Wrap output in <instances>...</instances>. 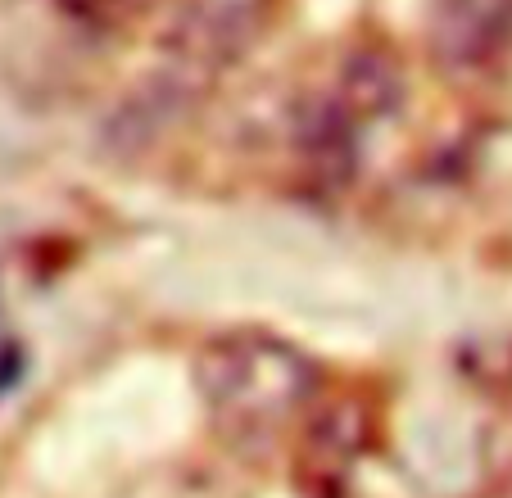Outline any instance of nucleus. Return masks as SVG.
Here are the masks:
<instances>
[{
	"mask_svg": "<svg viewBox=\"0 0 512 498\" xmlns=\"http://www.w3.org/2000/svg\"><path fill=\"white\" fill-rule=\"evenodd\" d=\"M73 19L96 23V28H114V23H127L141 14L145 0H59Z\"/></svg>",
	"mask_w": 512,
	"mask_h": 498,
	"instance_id": "obj_4",
	"label": "nucleus"
},
{
	"mask_svg": "<svg viewBox=\"0 0 512 498\" xmlns=\"http://www.w3.org/2000/svg\"><path fill=\"white\" fill-rule=\"evenodd\" d=\"M195 385L213 422L236 440H268L313 403L322 372L272 331H227L195 358Z\"/></svg>",
	"mask_w": 512,
	"mask_h": 498,
	"instance_id": "obj_1",
	"label": "nucleus"
},
{
	"mask_svg": "<svg viewBox=\"0 0 512 498\" xmlns=\"http://www.w3.org/2000/svg\"><path fill=\"white\" fill-rule=\"evenodd\" d=\"M281 0H177L164 28V64L150 87L177 109H191L213 77L241 64L277 19Z\"/></svg>",
	"mask_w": 512,
	"mask_h": 498,
	"instance_id": "obj_2",
	"label": "nucleus"
},
{
	"mask_svg": "<svg viewBox=\"0 0 512 498\" xmlns=\"http://www.w3.org/2000/svg\"><path fill=\"white\" fill-rule=\"evenodd\" d=\"M327 96L354 127H368L399 105V96H404V73H399V64L390 55H381V50H354V55L336 68V82H331Z\"/></svg>",
	"mask_w": 512,
	"mask_h": 498,
	"instance_id": "obj_3",
	"label": "nucleus"
}]
</instances>
